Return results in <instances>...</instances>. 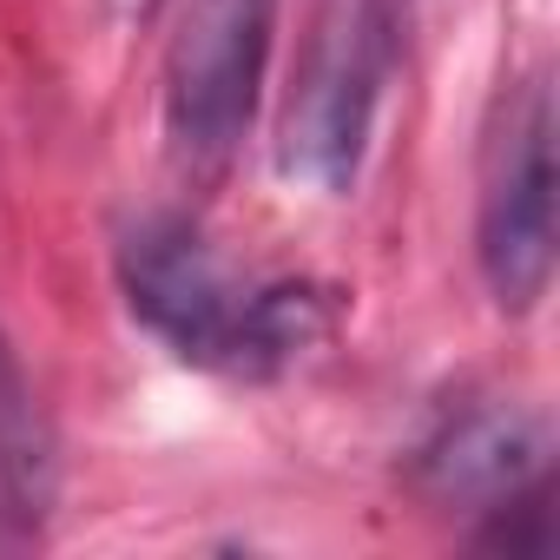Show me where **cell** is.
<instances>
[{
    "instance_id": "cell-1",
    "label": "cell",
    "mask_w": 560,
    "mask_h": 560,
    "mask_svg": "<svg viewBox=\"0 0 560 560\" xmlns=\"http://www.w3.org/2000/svg\"><path fill=\"white\" fill-rule=\"evenodd\" d=\"M119 277L132 317L205 370L270 376L330 330V298L317 284H237L185 218L132 224L119 244Z\"/></svg>"
},
{
    "instance_id": "cell-2",
    "label": "cell",
    "mask_w": 560,
    "mask_h": 560,
    "mask_svg": "<svg viewBox=\"0 0 560 560\" xmlns=\"http://www.w3.org/2000/svg\"><path fill=\"white\" fill-rule=\"evenodd\" d=\"M389 73V14L383 0H324L311 27L284 132H277V165L284 178H304L317 191H343L363 165L370 119Z\"/></svg>"
},
{
    "instance_id": "cell-3",
    "label": "cell",
    "mask_w": 560,
    "mask_h": 560,
    "mask_svg": "<svg viewBox=\"0 0 560 560\" xmlns=\"http://www.w3.org/2000/svg\"><path fill=\"white\" fill-rule=\"evenodd\" d=\"M277 0H185L165 54V132L191 172H218L257 113Z\"/></svg>"
},
{
    "instance_id": "cell-4",
    "label": "cell",
    "mask_w": 560,
    "mask_h": 560,
    "mask_svg": "<svg viewBox=\"0 0 560 560\" xmlns=\"http://www.w3.org/2000/svg\"><path fill=\"white\" fill-rule=\"evenodd\" d=\"M481 277L501 311H534L553 277V106L527 86L488 159L481 191Z\"/></svg>"
},
{
    "instance_id": "cell-5",
    "label": "cell",
    "mask_w": 560,
    "mask_h": 560,
    "mask_svg": "<svg viewBox=\"0 0 560 560\" xmlns=\"http://www.w3.org/2000/svg\"><path fill=\"white\" fill-rule=\"evenodd\" d=\"M547 468V429L527 409L508 402H475L448 416L429 448L416 455V481L442 508H501Z\"/></svg>"
},
{
    "instance_id": "cell-6",
    "label": "cell",
    "mask_w": 560,
    "mask_h": 560,
    "mask_svg": "<svg viewBox=\"0 0 560 560\" xmlns=\"http://www.w3.org/2000/svg\"><path fill=\"white\" fill-rule=\"evenodd\" d=\"M21 527V508H14V494H8V481H0V540H8Z\"/></svg>"
},
{
    "instance_id": "cell-7",
    "label": "cell",
    "mask_w": 560,
    "mask_h": 560,
    "mask_svg": "<svg viewBox=\"0 0 560 560\" xmlns=\"http://www.w3.org/2000/svg\"><path fill=\"white\" fill-rule=\"evenodd\" d=\"M113 8H119V14H126V21H145V14H152V8H159V0H113Z\"/></svg>"
}]
</instances>
